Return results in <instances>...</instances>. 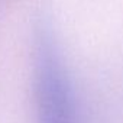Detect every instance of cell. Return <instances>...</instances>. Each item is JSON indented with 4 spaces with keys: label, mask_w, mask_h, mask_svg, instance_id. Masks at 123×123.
<instances>
[{
    "label": "cell",
    "mask_w": 123,
    "mask_h": 123,
    "mask_svg": "<svg viewBox=\"0 0 123 123\" xmlns=\"http://www.w3.org/2000/svg\"><path fill=\"white\" fill-rule=\"evenodd\" d=\"M32 86L36 123H80L74 84L55 33L41 23L33 35Z\"/></svg>",
    "instance_id": "obj_1"
}]
</instances>
